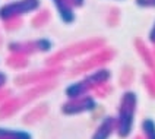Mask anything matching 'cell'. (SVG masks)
I'll use <instances>...</instances> for the list:
<instances>
[{"instance_id":"cell-1","label":"cell","mask_w":155,"mask_h":139,"mask_svg":"<svg viewBox=\"0 0 155 139\" xmlns=\"http://www.w3.org/2000/svg\"><path fill=\"white\" fill-rule=\"evenodd\" d=\"M138 110V94L135 91H124L117 107V129L116 133L120 139H127L135 127V117Z\"/></svg>"},{"instance_id":"cell-2","label":"cell","mask_w":155,"mask_h":139,"mask_svg":"<svg viewBox=\"0 0 155 139\" xmlns=\"http://www.w3.org/2000/svg\"><path fill=\"white\" fill-rule=\"evenodd\" d=\"M104 45V41L100 38H91V40H84V41H78L70 45H66L60 50H57L56 53H53L51 56L45 60V66H59L63 65L64 61L72 60L81 57L84 54L94 51L97 48H101Z\"/></svg>"},{"instance_id":"cell-3","label":"cell","mask_w":155,"mask_h":139,"mask_svg":"<svg viewBox=\"0 0 155 139\" xmlns=\"http://www.w3.org/2000/svg\"><path fill=\"white\" fill-rule=\"evenodd\" d=\"M41 9V0H10L0 6V21H10L35 13Z\"/></svg>"},{"instance_id":"cell-4","label":"cell","mask_w":155,"mask_h":139,"mask_svg":"<svg viewBox=\"0 0 155 139\" xmlns=\"http://www.w3.org/2000/svg\"><path fill=\"white\" fill-rule=\"evenodd\" d=\"M64 65H59V66H47V69L41 70H34V72H26L19 75L15 81L16 85L19 87H26V85H40V84H45L50 81H56L61 73H64Z\"/></svg>"},{"instance_id":"cell-5","label":"cell","mask_w":155,"mask_h":139,"mask_svg":"<svg viewBox=\"0 0 155 139\" xmlns=\"http://www.w3.org/2000/svg\"><path fill=\"white\" fill-rule=\"evenodd\" d=\"M54 47V44L50 38H35V40H28V41H12L9 43L8 48L10 53L15 54H24V56H32L38 53H50Z\"/></svg>"},{"instance_id":"cell-6","label":"cell","mask_w":155,"mask_h":139,"mask_svg":"<svg viewBox=\"0 0 155 139\" xmlns=\"http://www.w3.org/2000/svg\"><path fill=\"white\" fill-rule=\"evenodd\" d=\"M113 56H114V51H113V50H108V48L100 50V51L94 53L92 56H89V57H86L84 60L75 63V65L68 70V73H69L70 76H78V75H81V73L91 72V70L103 66L104 63H107L108 60H111Z\"/></svg>"},{"instance_id":"cell-7","label":"cell","mask_w":155,"mask_h":139,"mask_svg":"<svg viewBox=\"0 0 155 139\" xmlns=\"http://www.w3.org/2000/svg\"><path fill=\"white\" fill-rule=\"evenodd\" d=\"M97 107H98V103H97L95 97L88 94V95L79 97V98H68L61 104L60 111L64 116H79L84 113L95 111Z\"/></svg>"},{"instance_id":"cell-8","label":"cell","mask_w":155,"mask_h":139,"mask_svg":"<svg viewBox=\"0 0 155 139\" xmlns=\"http://www.w3.org/2000/svg\"><path fill=\"white\" fill-rule=\"evenodd\" d=\"M111 76H113L111 70L104 68V66H100V68H97V69L88 72L85 76H84V79H85L86 84L89 85V88H91L92 91H95V89H98V88L108 85L110 81H111Z\"/></svg>"},{"instance_id":"cell-9","label":"cell","mask_w":155,"mask_h":139,"mask_svg":"<svg viewBox=\"0 0 155 139\" xmlns=\"http://www.w3.org/2000/svg\"><path fill=\"white\" fill-rule=\"evenodd\" d=\"M51 3L64 25H72L76 21V12H75L76 8L70 0H51Z\"/></svg>"},{"instance_id":"cell-10","label":"cell","mask_w":155,"mask_h":139,"mask_svg":"<svg viewBox=\"0 0 155 139\" xmlns=\"http://www.w3.org/2000/svg\"><path fill=\"white\" fill-rule=\"evenodd\" d=\"M117 129V120L114 116H105L97 126L91 139H110Z\"/></svg>"},{"instance_id":"cell-11","label":"cell","mask_w":155,"mask_h":139,"mask_svg":"<svg viewBox=\"0 0 155 139\" xmlns=\"http://www.w3.org/2000/svg\"><path fill=\"white\" fill-rule=\"evenodd\" d=\"M92 89L89 88V85L85 82V79H79V81H75L69 84L68 87L64 88V95L66 98H79V97H84L91 94Z\"/></svg>"},{"instance_id":"cell-12","label":"cell","mask_w":155,"mask_h":139,"mask_svg":"<svg viewBox=\"0 0 155 139\" xmlns=\"http://www.w3.org/2000/svg\"><path fill=\"white\" fill-rule=\"evenodd\" d=\"M0 139H34V138L25 129L0 127Z\"/></svg>"},{"instance_id":"cell-13","label":"cell","mask_w":155,"mask_h":139,"mask_svg":"<svg viewBox=\"0 0 155 139\" xmlns=\"http://www.w3.org/2000/svg\"><path fill=\"white\" fill-rule=\"evenodd\" d=\"M51 12L48 9H40L34 13V16L31 19V25L32 28H44L51 22Z\"/></svg>"},{"instance_id":"cell-14","label":"cell","mask_w":155,"mask_h":139,"mask_svg":"<svg viewBox=\"0 0 155 139\" xmlns=\"http://www.w3.org/2000/svg\"><path fill=\"white\" fill-rule=\"evenodd\" d=\"M9 68H12V69L15 70H24L28 68V65H29V59H28V56H24V54H15V53H12V56H9L8 60H6Z\"/></svg>"},{"instance_id":"cell-15","label":"cell","mask_w":155,"mask_h":139,"mask_svg":"<svg viewBox=\"0 0 155 139\" xmlns=\"http://www.w3.org/2000/svg\"><path fill=\"white\" fill-rule=\"evenodd\" d=\"M48 113V105L47 104H40L37 105L34 110H31L29 113L25 116V123H34L37 120H41L45 114Z\"/></svg>"},{"instance_id":"cell-16","label":"cell","mask_w":155,"mask_h":139,"mask_svg":"<svg viewBox=\"0 0 155 139\" xmlns=\"http://www.w3.org/2000/svg\"><path fill=\"white\" fill-rule=\"evenodd\" d=\"M140 131L143 139H155V120L151 117L143 119L140 123Z\"/></svg>"},{"instance_id":"cell-17","label":"cell","mask_w":155,"mask_h":139,"mask_svg":"<svg viewBox=\"0 0 155 139\" xmlns=\"http://www.w3.org/2000/svg\"><path fill=\"white\" fill-rule=\"evenodd\" d=\"M143 81H145V87L148 88L149 94L152 97H155V78L149 76V75H145V76H143Z\"/></svg>"},{"instance_id":"cell-18","label":"cell","mask_w":155,"mask_h":139,"mask_svg":"<svg viewBox=\"0 0 155 139\" xmlns=\"http://www.w3.org/2000/svg\"><path fill=\"white\" fill-rule=\"evenodd\" d=\"M135 5L143 9H155V0H135Z\"/></svg>"},{"instance_id":"cell-19","label":"cell","mask_w":155,"mask_h":139,"mask_svg":"<svg viewBox=\"0 0 155 139\" xmlns=\"http://www.w3.org/2000/svg\"><path fill=\"white\" fill-rule=\"evenodd\" d=\"M8 73L6 72H3V70H0V91L3 89V88L6 87V84H8Z\"/></svg>"},{"instance_id":"cell-20","label":"cell","mask_w":155,"mask_h":139,"mask_svg":"<svg viewBox=\"0 0 155 139\" xmlns=\"http://www.w3.org/2000/svg\"><path fill=\"white\" fill-rule=\"evenodd\" d=\"M148 41L152 44V45H155V22L152 24L151 29H149V32H148Z\"/></svg>"},{"instance_id":"cell-21","label":"cell","mask_w":155,"mask_h":139,"mask_svg":"<svg viewBox=\"0 0 155 139\" xmlns=\"http://www.w3.org/2000/svg\"><path fill=\"white\" fill-rule=\"evenodd\" d=\"M70 2H72V3H73V6H75V8H82V6H84V5H85V0H70Z\"/></svg>"},{"instance_id":"cell-22","label":"cell","mask_w":155,"mask_h":139,"mask_svg":"<svg viewBox=\"0 0 155 139\" xmlns=\"http://www.w3.org/2000/svg\"><path fill=\"white\" fill-rule=\"evenodd\" d=\"M119 2H121V0H119Z\"/></svg>"}]
</instances>
